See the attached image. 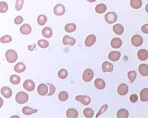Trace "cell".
Masks as SVG:
<instances>
[{
	"mask_svg": "<svg viewBox=\"0 0 148 118\" xmlns=\"http://www.w3.org/2000/svg\"><path fill=\"white\" fill-rule=\"evenodd\" d=\"M143 40L142 37L139 35H135L131 38V43L132 45L136 47H139L143 43Z\"/></svg>",
	"mask_w": 148,
	"mask_h": 118,
	"instance_id": "7",
	"label": "cell"
},
{
	"mask_svg": "<svg viewBox=\"0 0 148 118\" xmlns=\"http://www.w3.org/2000/svg\"><path fill=\"white\" fill-rule=\"evenodd\" d=\"M107 10V6L103 4H100L97 5L95 7V11L97 13L102 14L105 12Z\"/></svg>",
	"mask_w": 148,
	"mask_h": 118,
	"instance_id": "28",
	"label": "cell"
},
{
	"mask_svg": "<svg viewBox=\"0 0 148 118\" xmlns=\"http://www.w3.org/2000/svg\"><path fill=\"white\" fill-rule=\"evenodd\" d=\"M141 30L143 33L145 34H148V24L143 25L141 27Z\"/></svg>",
	"mask_w": 148,
	"mask_h": 118,
	"instance_id": "45",
	"label": "cell"
},
{
	"mask_svg": "<svg viewBox=\"0 0 148 118\" xmlns=\"http://www.w3.org/2000/svg\"><path fill=\"white\" fill-rule=\"evenodd\" d=\"M137 57L140 60L142 61L146 60L148 58V51L145 49L139 50L137 53Z\"/></svg>",
	"mask_w": 148,
	"mask_h": 118,
	"instance_id": "12",
	"label": "cell"
},
{
	"mask_svg": "<svg viewBox=\"0 0 148 118\" xmlns=\"http://www.w3.org/2000/svg\"><path fill=\"white\" fill-rule=\"evenodd\" d=\"M66 116L68 118H77L78 113L75 109H69L66 111Z\"/></svg>",
	"mask_w": 148,
	"mask_h": 118,
	"instance_id": "25",
	"label": "cell"
},
{
	"mask_svg": "<svg viewBox=\"0 0 148 118\" xmlns=\"http://www.w3.org/2000/svg\"><path fill=\"white\" fill-rule=\"evenodd\" d=\"M8 9L7 3L5 1L0 2V12L2 13L6 12Z\"/></svg>",
	"mask_w": 148,
	"mask_h": 118,
	"instance_id": "37",
	"label": "cell"
},
{
	"mask_svg": "<svg viewBox=\"0 0 148 118\" xmlns=\"http://www.w3.org/2000/svg\"><path fill=\"white\" fill-rule=\"evenodd\" d=\"M117 92L119 95L121 96H125L129 92V87L125 83H121L117 88Z\"/></svg>",
	"mask_w": 148,
	"mask_h": 118,
	"instance_id": "9",
	"label": "cell"
},
{
	"mask_svg": "<svg viewBox=\"0 0 148 118\" xmlns=\"http://www.w3.org/2000/svg\"><path fill=\"white\" fill-rule=\"evenodd\" d=\"M5 57L9 63H13L18 59V54L13 50H8L6 53Z\"/></svg>",
	"mask_w": 148,
	"mask_h": 118,
	"instance_id": "2",
	"label": "cell"
},
{
	"mask_svg": "<svg viewBox=\"0 0 148 118\" xmlns=\"http://www.w3.org/2000/svg\"><path fill=\"white\" fill-rule=\"evenodd\" d=\"M47 17L45 15L41 14L38 16L37 19V22L38 24L40 26H44L47 21Z\"/></svg>",
	"mask_w": 148,
	"mask_h": 118,
	"instance_id": "30",
	"label": "cell"
},
{
	"mask_svg": "<svg viewBox=\"0 0 148 118\" xmlns=\"http://www.w3.org/2000/svg\"><path fill=\"white\" fill-rule=\"evenodd\" d=\"M108 108V106L107 105H104V106H103L100 109V110L99 111V112H98L97 113V115H96V118H97L99 116V115H101L102 113H104V112H105L107 109Z\"/></svg>",
	"mask_w": 148,
	"mask_h": 118,
	"instance_id": "42",
	"label": "cell"
},
{
	"mask_svg": "<svg viewBox=\"0 0 148 118\" xmlns=\"http://www.w3.org/2000/svg\"><path fill=\"white\" fill-rule=\"evenodd\" d=\"M66 11L65 7L62 4H57L54 7L53 12L56 16H62L64 14Z\"/></svg>",
	"mask_w": 148,
	"mask_h": 118,
	"instance_id": "6",
	"label": "cell"
},
{
	"mask_svg": "<svg viewBox=\"0 0 148 118\" xmlns=\"http://www.w3.org/2000/svg\"><path fill=\"white\" fill-rule=\"evenodd\" d=\"M12 40V39L11 37L8 35L3 36L1 38V42L3 43H10L11 42Z\"/></svg>",
	"mask_w": 148,
	"mask_h": 118,
	"instance_id": "40",
	"label": "cell"
},
{
	"mask_svg": "<svg viewBox=\"0 0 148 118\" xmlns=\"http://www.w3.org/2000/svg\"><path fill=\"white\" fill-rule=\"evenodd\" d=\"M37 109H33L28 107H24L22 109V113L25 115H30L33 113H37Z\"/></svg>",
	"mask_w": 148,
	"mask_h": 118,
	"instance_id": "29",
	"label": "cell"
},
{
	"mask_svg": "<svg viewBox=\"0 0 148 118\" xmlns=\"http://www.w3.org/2000/svg\"><path fill=\"white\" fill-rule=\"evenodd\" d=\"M94 83L95 87L98 90H103L105 87V82L101 78H97L94 81Z\"/></svg>",
	"mask_w": 148,
	"mask_h": 118,
	"instance_id": "17",
	"label": "cell"
},
{
	"mask_svg": "<svg viewBox=\"0 0 148 118\" xmlns=\"http://www.w3.org/2000/svg\"><path fill=\"white\" fill-rule=\"evenodd\" d=\"M24 3V0H17L15 5V8L17 11L22 10Z\"/></svg>",
	"mask_w": 148,
	"mask_h": 118,
	"instance_id": "39",
	"label": "cell"
},
{
	"mask_svg": "<svg viewBox=\"0 0 148 118\" xmlns=\"http://www.w3.org/2000/svg\"><path fill=\"white\" fill-rule=\"evenodd\" d=\"M23 18L22 16H18L16 17L14 19V22L17 25L21 24L23 22Z\"/></svg>",
	"mask_w": 148,
	"mask_h": 118,
	"instance_id": "43",
	"label": "cell"
},
{
	"mask_svg": "<svg viewBox=\"0 0 148 118\" xmlns=\"http://www.w3.org/2000/svg\"><path fill=\"white\" fill-rule=\"evenodd\" d=\"M58 76L60 79H65L68 76V72L64 69H61L59 71Z\"/></svg>",
	"mask_w": 148,
	"mask_h": 118,
	"instance_id": "38",
	"label": "cell"
},
{
	"mask_svg": "<svg viewBox=\"0 0 148 118\" xmlns=\"http://www.w3.org/2000/svg\"><path fill=\"white\" fill-rule=\"evenodd\" d=\"M96 41V36L93 34L89 35L86 39L85 44L87 47H91L95 44Z\"/></svg>",
	"mask_w": 148,
	"mask_h": 118,
	"instance_id": "15",
	"label": "cell"
},
{
	"mask_svg": "<svg viewBox=\"0 0 148 118\" xmlns=\"http://www.w3.org/2000/svg\"><path fill=\"white\" fill-rule=\"evenodd\" d=\"M23 87L24 89L28 91L31 92L34 90L35 87V83L32 80H26L23 83Z\"/></svg>",
	"mask_w": 148,
	"mask_h": 118,
	"instance_id": "8",
	"label": "cell"
},
{
	"mask_svg": "<svg viewBox=\"0 0 148 118\" xmlns=\"http://www.w3.org/2000/svg\"><path fill=\"white\" fill-rule=\"evenodd\" d=\"M105 20L109 24H113L117 21V14L114 12H108L105 15Z\"/></svg>",
	"mask_w": 148,
	"mask_h": 118,
	"instance_id": "3",
	"label": "cell"
},
{
	"mask_svg": "<svg viewBox=\"0 0 148 118\" xmlns=\"http://www.w3.org/2000/svg\"><path fill=\"white\" fill-rule=\"evenodd\" d=\"M88 2H91V3H93V2H95L97 0H87Z\"/></svg>",
	"mask_w": 148,
	"mask_h": 118,
	"instance_id": "47",
	"label": "cell"
},
{
	"mask_svg": "<svg viewBox=\"0 0 148 118\" xmlns=\"http://www.w3.org/2000/svg\"><path fill=\"white\" fill-rule=\"evenodd\" d=\"M130 5L133 9H138L142 7L143 2L142 0H130Z\"/></svg>",
	"mask_w": 148,
	"mask_h": 118,
	"instance_id": "24",
	"label": "cell"
},
{
	"mask_svg": "<svg viewBox=\"0 0 148 118\" xmlns=\"http://www.w3.org/2000/svg\"><path fill=\"white\" fill-rule=\"evenodd\" d=\"M76 29V25L74 23H68L65 26V30L67 33H72Z\"/></svg>",
	"mask_w": 148,
	"mask_h": 118,
	"instance_id": "31",
	"label": "cell"
},
{
	"mask_svg": "<svg viewBox=\"0 0 148 118\" xmlns=\"http://www.w3.org/2000/svg\"><path fill=\"white\" fill-rule=\"evenodd\" d=\"M83 113L86 118H92L94 115V111L92 109L87 108L83 110Z\"/></svg>",
	"mask_w": 148,
	"mask_h": 118,
	"instance_id": "32",
	"label": "cell"
},
{
	"mask_svg": "<svg viewBox=\"0 0 148 118\" xmlns=\"http://www.w3.org/2000/svg\"><path fill=\"white\" fill-rule=\"evenodd\" d=\"M36 47L35 44H34L32 45H30L28 46V49L30 51H33Z\"/></svg>",
	"mask_w": 148,
	"mask_h": 118,
	"instance_id": "46",
	"label": "cell"
},
{
	"mask_svg": "<svg viewBox=\"0 0 148 118\" xmlns=\"http://www.w3.org/2000/svg\"><path fill=\"white\" fill-rule=\"evenodd\" d=\"M121 39L119 38H114L111 41V46L113 49H119L122 45Z\"/></svg>",
	"mask_w": 148,
	"mask_h": 118,
	"instance_id": "18",
	"label": "cell"
},
{
	"mask_svg": "<svg viewBox=\"0 0 148 118\" xmlns=\"http://www.w3.org/2000/svg\"><path fill=\"white\" fill-rule=\"evenodd\" d=\"M128 78H129V81H130L131 83H133L135 81L136 77L137 76V73L135 71H129L128 73Z\"/></svg>",
	"mask_w": 148,
	"mask_h": 118,
	"instance_id": "36",
	"label": "cell"
},
{
	"mask_svg": "<svg viewBox=\"0 0 148 118\" xmlns=\"http://www.w3.org/2000/svg\"><path fill=\"white\" fill-rule=\"evenodd\" d=\"M48 87L44 83H41L38 86L37 92L41 96H45L48 93Z\"/></svg>",
	"mask_w": 148,
	"mask_h": 118,
	"instance_id": "11",
	"label": "cell"
},
{
	"mask_svg": "<svg viewBox=\"0 0 148 118\" xmlns=\"http://www.w3.org/2000/svg\"><path fill=\"white\" fill-rule=\"evenodd\" d=\"M1 94L6 98H9L12 95V91L11 88L7 87H4L1 91Z\"/></svg>",
	"mask_w": 148,
	"mask_h": 118,
	"instance_id": "19",
	"label": "cell"
},
{
	"mask_svg": "<svg viewBox=\"0 0 148 118\" xmlns=\"http://www.w3.org/2000/svg\"><path fill=\"white\" fill-rule=\"evenodd\" d=\"M76 39L73 37H69L68 35H66L64 36L63 38V43L64 45H71V46H73L75 44Z\"/></svg>",
	"mask_w": 148,
	"mask_h": 118,
	"instance_id": "16",
	"label": "cell"
},
{
	"mask_svg": "<svg viewBox=\"0 0 148 118\" xmlns=\"http://www.w3.org/2000/svg\"><path fill=\"white\" fill-rule=\"evenodd\" d=\"M28 94L23 91L18 93L15 97L16 102L20 104H23L26 103L28 100Z\"/></svg>",
	"mask_w": 148,
	"mask_h": 118,
	"instance_id": "1",
	"label": "cell"
},
{
	"mask_svg": "<svg viewBox=\"0 0 148 118\" xmlns=\"http://www.w3.org/2000/svg\"><path fill=\"white\" fill-rule=\"evenodd\" d=\"M38 46L42 49H45L49 46V43L48 41L45 39H41L37 42Z\"/></svg>",
	"mask_w": 148,
	"mask_h": 118,
	"instance_id": "35",
	"label": "cell"
},
{
	"mask_svg": "<svg viewBox=\"0 0 148 118\" xmlns=\"http://www.w3.org/2000/svg\"><path fill=\"white\" fill-rule=\"evenodd\" d=\"M42 35L44 37L50 38L53 35V31L49 27H45L42 31Z\"/></svg>",
	"mask_w": 148,
	"mask_h": 118,
	"instance_id": "23",
	"label": "cell"
},
{
	"mask_svg": "<svg viewBox=\"0 0 148 118\" xmlns=\"http://www.w3.org/2000/svg\"><path fill=\"white\" fill-rule=\"evenodd\" d=\"M20 32L23 35H28L32 31V28L29 24L25 23L20 27Z\"/></svg>",
	"mask_w": 148,
	"mask_h": 118,
	"instance_id": "14",
	"label": "cell"
},
{
	"mask_svg": "<svg viewBox=\"0 0 148 118\" xmlns=\"http://www.w3.org/2000/svg\"><path fill=\"white\" fill-rule=\"evenodd\" d=\"M10 81L11 83L14 85L19 84L20 82V78L19 76L16 75H13L10 77Z\"/></svg>",
	"mask_w": 148,
	"mask_h": 118,
	"instance_id": "33",
	"label": "cell"
},
{
	"mask_svg": "<svg viewBox=\"0 0 148 118\" xmlns=\"http://www.w3.org/2000/svg\"><path fill=\"white\" fill-rule=\"evenodd\" d=\"M145 11L148 13V4H147L145 6Z\"/></svg>",
	"mask_w": 148,
	"mask_h": 118,
	"instance_id": "48",
	"label": "cell"
},
{
	"mask_svg": "<svg viewBox=\"0 0 148 118\" xmlns=\"http://www.w3.org/2000/svg\"><path fill=\"white\" fill-rule=\"evenodd\" d=\"M139 71L143 76H147L148 75V65L146 64H142L139 66Z\"/></svg>",
	"mask_w": 148,
	"mask_h": 118,
	"instance_id": "20",
	"label": "cell"
},
{
	"mask_svg": "<svg viewBox=\"0 0 148 118\" xmlns=\"http://www.w3.org/2000/svg\"><path fill=\"white\" fill-rule=\"evenodd\" d=\"M94 77L93 71L90 69L85 70L82 74V79L86 82H89L92 81Z\"/></svg>",
	"mask_w": 148,
	"mask_h": 118,
	"instance_id": "4",
	"label": "cell"
},
{
	"mask_svg": "<svg viewBox=\"0 0 148 118\" xmlns=\"http://www.w3.org/2000/svg\"><path fill=\"white\" fill-rule=\"evenodd\" d=\"M102 69L104 73L111 72L114 70V65L109 61H105L102 64Z\"/></svg>",
	"mask_w": 148,
	"mask_h": 118,
	"instance_id": "10",
	"label": "cell"
},
{
	"mask_svg": "<svg viewBox=\"0 0 148 118\" xmlns=\"http://www.w3.org/2000/svg\"><path fill=\"white\" fill-rule=\"evenodd\" d=\"M14 70V71L17 73H22L26 70V66L22 62H19L15 65Z\"/></svg>",
	"mask_w": 148,
	"mask_h": 118,
	"instance_id": "22",
	"label": "cell"
},
{
	"mask_svg": "<svg viewBox=\"0 0 148 118\" xmlns=\"http://www.w3.org/2000/svg\"><path fill=\"white\" fill-rule=\"evenodd\" d=\"M76 100L85 106L89 105L91 103V99L86 95H79L76 97Z\"/></svg>",
	"mask_w": 148,
	"mask_h": 118,
	"instance_id": "5",
	"label": "cell"
},
{
	"mask_svg": "<svg viewBox=\"0 0 148 118\" xmlns=\"http://www.w3.org/2000/svg\"><path fill=\"white\" fill-rule=\"evenodd\" d=\"M120 53L118 51H112L109 54V59L111 61H118L120 60Z\"/></svg>",
	"mask_w": 148,
	"mask_h": 118,
	"instance_id": "13",
	"label": "cell"
},
{
	"mask_svg": "<svg viewBox=\"0 0 148 118\" xmlns=\"http://www.w3.org/2000/svg\"><path fill=\"white\" fill-rule=\"evenodd\" d=\"M113 31L116 35H121L124 33V27L121 24L119 23L114 25L113 26Z\"/></svg>",
	"mask_w": 148,
	"mask_h": 118,
	"instance_id": "21",
	"label": "cell"
},
{
	"mask_svg": "<svg viewBox=\"0 0 148 118\" xmlns=\"http://www.w3.org/2000/svg\"><path fill=\"white\" fill-rule=\"evenodd\" d=\"M69 95L66 91H61L58 95V99L60 101H66L68 99Z\"/></svg>",
	"mask_w": 148,
	"mask_h": 118,
	"instance_id": "34",
	"label": "cell"
},
{
	"mask_svg": "<svg viewBox=\"0 0 148 118\" xmlns=\"http://www.w3.org/2000/svg\"><path fill=\"white\" fill-rule=\"evenodd\" d=\"M130 99L132 103H135L138 101V97L137 95V94H132L130 97Z\"/></svg>",
	"mask_w": 148,
	"mask_h": 118,
	"instance_id": "44",
	"label": "cell"
},
{
	"mask_svg": "<svg viewBox=\"0 0 148 118\" xmlns=\"http://www.w3.org/2000/svg\"><path fill=\"white\" fill-rule=\"evenodd\" d=\"M140 99L142 102L148 101V88H145L141 90L140 93Z\"/></svg>",
	"mask_w": 148,
	"mask_h": 118,
	"instance_id": "26",
	"label": "cell"
},
{
	"mask_svg": "<svg viewBox=\"0 0 148 118\" xmlns=\"http://www.w3.org/2000/svg\"><path fill=\"white\" fill-rule=\"evenodd\" d=\"M47 85H49V89H50V91H49V93L47 94V96H52V95H53L56 91V88H55V87L51 83H47Z\"/></svg>",
	"mask_w": 148,
	"mask_h": 118,
	"instance_id": "41",
	"label": "cell"
},
{
	"mask_svg": "<svg viewBox=\"0 0 148 118\" xmlns=\"http://www.w3.org/2000/svg\"><path fill=\"white\" fill-rule=\"evenodd\" d=\"M129 116V112L125 109H121L117 112V118H128Z\"/></svg>",
	"mask_w": 148,
	"mask_h": 118,
	"instance_id": "27",
	"label": "cell"
}]
</instances>
